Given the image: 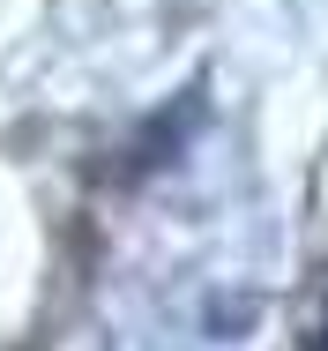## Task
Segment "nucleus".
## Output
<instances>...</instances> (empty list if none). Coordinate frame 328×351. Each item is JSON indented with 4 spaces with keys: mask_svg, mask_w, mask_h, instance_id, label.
Listing matches in <instances>:
<instances>
[{
    "mask_svg": "<svg viewBox=\"0 0 328 351\" xmlns=\"http://www.w3.org/2000/svg\"><path fill=\"white\" fill-rule=\"evenodd\" d=\"M321 351H328V337H321Z\"/></svg>",
    "mask_w": 328,
    "mask_h": 351,
    "instance_id": "f257e3e1",
    "label": "nucleus"
}]
</instances>
